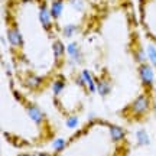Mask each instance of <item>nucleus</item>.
Masks as SVG:
<instances>
[{
    "label": "nucleus",
    "mask_w": 156,
    "mask_h": 156,
    "mask_svg": "<svg viewBox=\"0 0 156 156\" xmlns=\"http://www.w3.org/2000/svg\"><path fill=\"white\" fill-rule=\"evenodd\" d=\"M149 95L147 94H142L140 97H137V100H134V103L132 104V112L134 114H143L147 112L149 108Z\"/></svg>",
    "instance_id": "nucleus-4"
},
{
    "label": "nucleus",
    "mask_w": 156,
    "mask_h": 156,
    "mask_svg": "<svg viewBox=\"0 0 156 156\" xmlns=\"http://www.w3.org/2000/svg\"><path fill=\"white\" fill-rule=\"evenodd\" d=\"M137 73H139V77L142 80L143 85H146L147 88H151L152 83H153V73H152L151 67L147 64H140L137 67Z\"/></svg>",
    "instance_id": "nucleus-3"
},
{
    "label": "nucleus",
    "mask_w": 156,
    "mask_h": 156,
    "mask_svg": "<svg viewBox=\"0 0 156 156\" xmlns=\"http://www.w3.org/2000/svg\"><path fill=\"white\" fill-rule=\"evenodd\" d=\"M6 38L15 67L49 73L65 58V46L46 0H6Z\"/></svg>",
    "instance_id": "nucleus-1"
},
{
    "label": "nucleus",
    "mask_w": 156,
    "mask_h": 156,
    "mask_svg": "<svg viewBox=\"0 0 156 156\" xmlns=\"http://www.w3.org/2000/svg\"><path fill=\"white\" fill-rule=\"evenodd\" d=\"M136 139H137V145L139 146H147L151 143L149 134L146 133L145 130H137L136 132Z\"/></svg>",
    "instance_id": "nucleus-8"
},
{
    "label": "nucleus",
    "mask_w": 156,
    "mask_h": 156,
    "mask_svg": "<svg viewBox=\"0 0 156 156\" xmlns=\"http://www.w3.org/2000/svg\"><path fill=\"white\" fill-rule=\"evenodd\" d=\"M155 100H156V95H155Z\"/></svg>",
    "instance_id": "nucleus-12"
},
{
    "label": "nucleus",
    "mask_w": 156,
    "mask_h": 156,
    "mask_svg": "<svg viewBox=\"0 0 156 156\" xmlns=\"http://www.w3.org/2000/svg\"><path fill=\"white\" fill-rule=\"evenodd\" d=\"M137 17L147 39L156 44V0H139Z\"/></svg>",
    "instance_id": "nucleus-2"
},
{
    "label": "nucleus",
    "mask_w": 156,
    "mask_h": 156,
    "mask_svg": "<svg viewBox=\"0 0 156 156\" xmlns=\"http://www.w3.org/2000/svg\"><path fill=\"white\" fill-rule=\"evenodd\" d=\"M65 146H67V142L62 139V137H56V139L52 142V147H54L55 152H62L65 149Z\"/></svg>",
    "instance_id": "nucleus-10"
},
{
    "label": "nucleus",
    "mask_w": 156,
    "mask_h": 156,
    "mask_svg": "<svg viewBox=\"0 0 156 156\" xmlns=\"http://www.w3.org/2000/svg\"><path fill=\"white\" fill-rule=\"evenodd\" d=\"M78 117L77 116H69L67 117V120H65V126H67L68 129H75L78 126Z\"/></svg>",
    "instance_id": "nucleus-11"
},
{
    "label": "nucleus",
    "mask_w": 156,
    "mask_h": 156,
    "mask_svg": "<svg viewBox=\"0 0 156 156\" xmlns=\"http://www.w3.org/2000/svg\"><path fill=\"white\" fill-rule=\"evenodd\" d=\"M108 129H110V136H112L113 142H120V140L124 139V130H123L122 127L112 124Z\"/></svg>",
    "instance_id": "nucleus-6"
},
{
    "label": "nucleus",
    "mask_w": 156,
    "mask_h": 156,
    "mask_svg": "<svg viewBox=\"0 0 156 156\" xmlns=\"http://www.w3.org/2000/svg\"><path fill=\"white\" fill-rule=\"evenodd\" d=\"M95 83H97V91L101 97H106L108 93H110V84L106 80H98L95 78Z\"/></svg>",
    "instance_id": "nucleus-7"
},
{
    "label": "nucleus",
    "mask_w": 156,
    "mask_h": 156,
    "mask_svg": "<svg viewBox=\"0 0 156 156\" xmlns=\"http://www.w3.org/2000/svg\"><path fill=\"white\" fill-rule=\"evenodd\" d=\"M28 114H29V117H30L35 123H38V124L44 122V113L41 112L39 107L34 106V104H29L28 106Z\"/></svg>",
    "instance_id": "nucleus-5"
},
{
    "label": "nucleus",
    "mask_w": 156,
    "mask_h": 156,
    "mask_svg": "<svg viewBox=\"0 0 156 156\" xmlns=\"http://www.w3.org/2000/svg\"><path fill=\"white\" fill-rule=\"evenodd\" d=\"M65 88V83H64V80L62 78H56L54 80V84H52V91H54V95L58 97V95L61 94L62 91Z\"/></svg>",
    "instance_id": "nucleus-9"
}]
</instances>
